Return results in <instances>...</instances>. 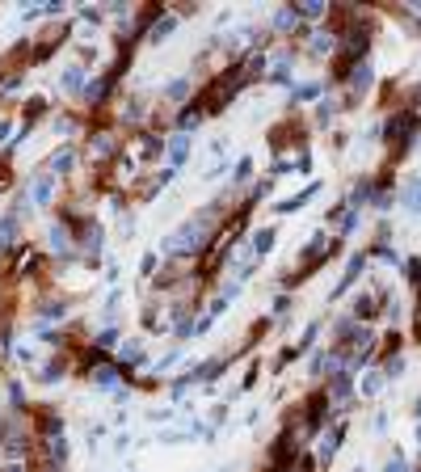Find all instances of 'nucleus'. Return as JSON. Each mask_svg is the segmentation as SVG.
I'll use <instances>...</instances> for the list:
<instances>
[{
    "label": "nucleus",
    "mask_w": 421,
    "mask_h": 472,
    "mask_svg": "<svg viewBox=\"0 0 421 472\" xmlns=\"http://www.w3.org/2000/svg\"><path fill=\"white\" fill-rule=\"evenodd\" d=\"M207 236H211V219H202V215H194L181 232H173L169 236V253H194V249H202L207 245Z\"/></svg>",
    "instance_id": "obj_1"
},
{
    "label": "nucleus",
    "mask_w": 421,
    "mask_h": 472,
    "mask_svg": "<svg viewBox=\"0 0 421 472\" xmlns=\"http://www.w3.org/2000/svg\"><path fill=\"white\" fill-rule=\"evenodd\" d=\"M329 249H333V241H329V236H316V241L308 245V253H304V270H316V266L329 257Z\"/></svg>",
    "instance_id": "obj_2"
},
{
    "label": "nucleus",
    "mask_w": 421,
    "mask_h": 472,
    "mask_svg": "<svg viewBox=\"0 0 421 472\" xmlns=\"http://www.w3.org/2000/svg\"><path fill=\"white\" fill-rule=\"evenodd\" d=\"M89 152H93L97 160H110V156L118 152V139H114V135H101V131H97V135H93V143H89Z\"/></svg>",
    "instance_id": "obj_3"
},
{
    "label": "nucleus",
    "mask_w": 421,
    "mask_h": 472,
    "mask_svg": "<svg viewBox=\"0 0 421 472\" xmlns=\"http://www.w3.org/2000/svg\"><path fill=\"white\" fill-rule=\"evenodd\" d=\"M51 190H55V173H42V177L30 186V198H34L38 207H46V203H51Z\"/></svg>",
    "instance_id": "obj_4"
},
{
    "label": "nucleus",
    "mask_w": 421,
    "mask_h": 472,
    "mask_svg": "<svg viewBox=\"0 0 421 472\" xmlns=\"http://www.w3.org/2000/svg\"><path fill=\"white\" fill-rule=\"evenodd\" d=\"M363 266H367V257H363V253H354V257H350V266H346V279L337 283V291H333V295H342V291H350V287L358 283V274H363Z\"/></svg>",
    "instance_id": "obj_5"
},
{
    "label": "nucleus",
    "mask_w": 421,
    "mask_h": 472,
    "mask_svg": "<svg viewBox=\"0 0 421 472\" xmlns=\"http://www.w3.org/2000/svg\"><path fill=\"white\" fill-rule=\"evenodd\" d=\"M375 312H380L375 295H371V291H363V295L354 300V321H375Z\"/></svg>",
    "instance_id": "obj_6"
},
{
    "label": "nucleus",
    "mask_w": 421,
    "mask_h": 472,
    "mask_svg": "<svg viewBox=\"0 0 421 472\" xmlns=\"http://www.w3.org/2000/svg\"><path fill=\"white\" fill-rule=\"evenodd\" d=\"M291 456H295V439H291V430H287V435H278V443H274V452H270V460H274V464L283 468V464H287Z\"/></svg>",
    "instance_id": "obj_7"
},
{
    "label": "nucleus",
    "mask_w": 421,
    "mask_h": 472,
    "mask_svg": "<svg viewBox=\"0 0 421 472\" xmlns=\"http://www.w3.org/2000/svg\"><path fill=\"white\" fill-rule=\"evenodd\" d=\"M375 80V72H371V63L363 59V63H354V72H350V84H354V93H367V84Z\"/></svg>",
    "instance_id": "obj_8"
},
{
    "label": "nucleus",
    "mask_w": 421,
    "mask_h": 472,
    "mask_svg": "<svg viewBox=\"0 0 421 472\" xmlns=\"http://www.w3.org/2000/svg\"><path fill=\"white\" fill-rule=\"evenodd\" d=\"M405 207L421 215V177H405Z\"/></svg>",
    "instance_id": "obj_9"
},
{
    "label": "nucleus",
    "mask_w": 421,
    "mask_h": 472,
    "mask_svg": "<svg viewBox=\"0 0 421 472\" xmlns=\"http://www.w3.org/2000/svg\"><path fill=\"white\" fill-rule=\"evenodd\" d=\"M186 156H190V135H173V143H169V160H173V169L186 165Z\"/></svg>",
    "instance_id": "obj_10"
},
{
    "label": "nucleus",
    "mask_w": 421,
    "mask_h": 472,
    "mask_svg": "<svg viewBox=\"0 0 421 472\" xmlns=\"http://www.w3.org/2000/svg\"><path fill=\"white\" fill-rule=\"evenodd\" d=\"M59 84H63V93H76V89L84 84V68H67V72L59 76Z\"/></svg>",
    "instance_id": "obj_11"
},
{
    "label": "nucleus",
    "mask_w": 421,
    "mask_h": 472,
    "mask_svg": "<svg viewBox=\"0 0 421 472\" xmlns=\"http://www.w3.org/2000/svg\"><path fill=\"white\" fill-rule=\"evenodd\" d=\"M13 236H17V215H4L0 219V249H13Z\"/></svg>",
    "instance_id": "obj_12"
},
{
    "label": "nucleus",
    "mask_w": 421,
    "mask_h": 472,
    "mask_svg": "<svg viewBox=\"0 0 421 472\" xmlns=\"http://www.w3.org/2000/svg\"><path fill=\"white\" fill-rule=\"evenodd\" d=\"M405 367H409V359L396 350V355H388V367H384V376H388V380H401V371H405Z\"/></svg>",
    "instance_id": "obj_13"
},
{
    "label": "nucleus",
    "mask_w": 421,
    "mask_h": 472,
    "mask_svg": "<svg viewBox=\"0 0 421 472\" xmlns=\"http://www.w3.org/2000/svg\"><path fill=\"white\" fill-rule=\"evenodd\" d=\"M384 380H388L384 371H367V376H363V397H375V393L384 388Z\"/></svg>",
    "instance_id": "obj_14"
},
{
    "label": "nucleus",
    "mask_w": 421,
    "mask_h": 472,
    "mask_svg": "<svg viewBox=\"0 0 421 472\" xmlns=\"http://www.w3.org/2000/svg\"><path fill=\"white\" fill-rule=\"evenodd\" d=\"M173 25H177V17H156V25L148 30V38H156V42H160L164 34H173Z\"/></svg>",
    "instance_id": "obj_15"
},
{
    "label": "nucleus",
    "mask_w": 421,
    "mask_h": 472,
    "mask_svg": "<svg viewBox=\"0 0 421 472\" xmlns=\"http://www.w3.org/2000/svg\"><path fill=\"white\" fill-rule=\"evenodd\" d=\"M110 80H114V72H110L105 80H93V84H89V106H97V101L110 93Z\"/></svg>",
    "instance_id": "obj_16"
},
{
    "label": "nucleus",
    "mask_w": 421,
    "mask_h": 472,
    "mask_svg": "<svg viewBox=\"0 0 421 472\" xmlns=\"http://www.w3.org/2000/svg\"><path fill=\"white\" fill-rule=\"evenodd\" d=\"M316 190H320V186H312V190H304V194H295V198H287V203H283L278 211H283V215H291V211H299V207H304V203H308V198H312Z\"/></svg>",
    "instance_id": "obj_17"
},
{
    "label": "nucleus",
    "mask_w": 421,
    "mask_h": 472,
    "mask_svg": "<svg viewBox=\"0 0 421 472\" xmlns=\"http://www.w3.org/2000/svg\"><path fill=\"white\" fill-rule=\"evenodd\" d=\"M51 169H55V173H67V169H72V148H59V152L51 156Z\"/></svg>",
    "instance_id": "obj_18"
},
{
    "label": "nucleus",
    "mask_w": 421,
    "mask_h": 472,
    "mask_svg": "<svg viewBox=\"0 0 421 472\" xmlns=\"http://www.w3.org/2000/svg\"><path fill=\"white\" fill-rule=\"evenodd\" d=\"M67 245H72V232H63V224H55V228H51V249H59V253H63Z\"/></svg>",
    "instance_id": "obj_19"
},
{
    "label": "nucleus",
    "mask_w": 421,
    "mask_h": 472,
    "mask_svg": "<svg viewBox=\"0 0 421 472\" xmlns=\"http://www.w3.org/2000/svg\"><path fill=\"white\" fill-rule=\"evenodd\" d=\"M253 249H257V253H270V249H274V228H261V232L253 236Z\"/></svg>",
    "instance_id": "obj_20"
},
{
    "label": "nucleus",
    "mask_w": 421,
    "mask_h": 472,
    "mask_svg": "<svg viewBox=\"0 0 421 472\" xmlns=\"http://www.w3.org/2000/svg\"><path fill=\"white\" fill-rule=\"evenodd\" d=\"M93 380H97L101 388H114V380H118V367H93Z\"/></svg>",
    "instance_id": "obj_21"
},
{
    "label": "nucleus",
    "mask_w": 421,
    "mask_h": 472,
    "mask_svg": "<svg viewBox=\"0 0 421 472\" xmlns=\"http://www.w3.org/2000/svg\"><path fill=\"white\" fill-rule=\"evenodd\" d=\"M295 8H299V17H312V21L325 17V0H308V4H295Z\"/></svg>",
    "instance_id": "obj_22"
},
{
    "label": "nucleus",
    "mask_w": 421,
    "mask_h": 472,
    "mask_svg": "<svg viewBox=\"0 0 421 472\" xmlns=\"http://www.w3.org/2000/svg\"><path fill=\"white\" fill-rule=\"evenodd\" d=\"M295 21H299V8H283V13L274 17V25H278V30H291Z\"/></svg>",
    "instance_id": "obj_23"
},
{
    "label": "nucleus",
    "mask_w": 421,
    "mask_h": 472,
    "mask_svg": "<svg viewBox=\"0 0 421 472\" xmlns=\"http://www.w3.org/2000/svg\"><path fill=\"white\" fill-rule=\"evenodd\" d=\"M63 312H67L63 304H42V308H38V317H42V321H55V317H63Z\"/></svg>",
    "instance_id": "obj_24"
},
{
    "label": "nucleus",
    "mask_w": 421,
    "mask_h": 472,
    "mask_svg": "<svg viewBox=\"0 0 421 472\" xmlns=\"http://www.w3.org/2000/svg\"><path fill=\"white\" fill-rule=\"evenodd\" d=\"M186 93H190V80H173V84H169V97H173V101H181Z\"/></svg>",
    "instance_id": "obj_25"
},
{
    "label": "nucleus",
    "mask_w": 421,
    "mask_h": 472,
    "mask_svg": "<svg viewBox=\"0 0 421 472\" xmlns=\"http://www.w3.org/2000/svg\"><path fill=\"white\" fill-rule=\"evenodd\" d=\"M329 46H333V38H329V34H316V42H312V55H325Z\"/></svg>",
    "instance_id": "obj_26"
},
{
    "label": "nucleus",
    "mask_w": 421,
    "mask_h": 472,
    "mask_svg": "<svg viewBox=\"0 0 421 472\" xmlns=\"http://www.w3.org/2000/svg\"><path fill=\"white\" fill-rule=\"evenodd\" d=\"M384 472H413L409 468V460H401V456H396V460H388V468Z\"/></svg>",
    "instance_id": "obj_27"
},
{
    "label": "nucleus",
    "mask_w": 421,
    "mask_h": 472,
    "mask_svg": "<svg viewBox=\"0 0 421 472\" xmlns=\"http://www.w3.org/2000/svg\"><path fill=\"white\" fill-rule=\"evenodd\" d=\"M249 169H253V165H249V156H245V160L236 165V181H245V177H249Z\"/></svg>",
    "instance_id": "obj_28"
},
{
    "label": "nucleus",
    "mask_w": 421,
    "mask_h": 472,
    "mask_svg": "<svg viewBox=\"0 0 421 472\" xmlns=\"http://www.w3.org/2000/svg\"><path fill=\"white\" fill-rule=\"evenodd\" d=\"M413 338L421 342V308H417V321H413Z\"/></svg>",
    "instance_id": "obj_29"
},
{
    "label": "nucleus",
    "mask_w": 421,
    "mask_h": 472,
    "mask_svg": "<svg viewBox=\"0 0 421 472\" xmlns=\"http://www.w3.org/2000/svg\"><path fill=\"white\" fill-rule=\"evenodd\" d=\"M4 472H25V468H21V464H8V468H4Z\"/></svg>",
    "instance_id": "obj_30"
},
{
    "label": "nucleus",
    "mask_w": 421,
    "mask_h": 472,
    "mask_svg": "<svg viewBox=\"0 0 421 472\" xmlns=\"http://www.w3.org/2000/svg\"><path fill=\"white\" fill-rule=\"evenodd\" d=\"M417 418H421V401H417Z\"/></svg>",
    "instance_id": "obj_31"
},
{
    "label": "nucleus",
    "mask_w": 421,
    "mask_h": 472,
    "mask_svg": "<svg viewBox=\"0 0 421 472\" xmlns=\"http://www.w3.org/2000/svg\"><path fill=\"white\" fill-rule=\"evenodd\" d=\"M417 443H421V430H417Z\"/></svg>",
    "instance_id": "obj_32"
}]
</instances>
